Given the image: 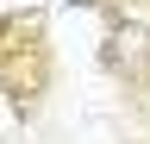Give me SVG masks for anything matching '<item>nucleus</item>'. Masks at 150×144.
Returning a JSON list of instances; mask_svg holds the SVG:
<instances>
[{
  "mask_svg": "<svg viewBox=\"0 0 150 144\" xmlns=\"http://www.w3.org/2000/svg\"><path fill=\"white\" fill-rule=\"evenodd\" d=\"M106 69L112 75H144L150 69V25L112 13V25H106Z\"/></svg>",
  "mask_w": 150,
  "mask_h": 144,
  "instance_id": "obj_1",
  "label": "nucleus"
},
{
  "mask_svg": "<svg viewBox=\"0 0 150 144\" xmlns=\"http://www.w3.org/2000/svg\"><path fill=\"white\" fill-rule=\"evenodd\" d=\"M56 6H94V0H56Z\"/></svg>",
  "mask_w": 150,
  "mask_h": 144,
  "instance_id": "obj_2",
  "label": "nucleus"
}]
</instances>
